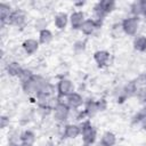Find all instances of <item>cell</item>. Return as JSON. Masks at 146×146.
Returning a JSON list of instances; mask_svg holds the SVG:
<instances>
[{"instance_id": "5", "label": "cell", "mask_w": 146, "mask_h": 146, "mask_svg": "<svg viewBox=\"0 0 146 146\" xmlns=\"http://www.w3.org/2000/svg\"><path fill=\"white\" fill-rule=\"evenodd\" d=\"M26 23V14L25 11H23L22 9H14L9 21H8V25L11 26H16V27H22L24 24Z\"/></svg>"}, {"instance_id": "25", "label": "cell", "mask_w": 146, "mask_h": 146, "mask_svg": "<svg viewBox=\"0 0 146 146\" xmlns=\"http://www.w3.org/2000/svg\"><path fill=\"white\" fill-rule=\"evenodd\" d=\"M73 49H74V51H76V52H82V51H84V49H86V41H84V40H79V41H76V42L73 44Z\"/></svg>"}, {"instance_id": "8", "label": "cell", "mask_w": 146, "mask_h": 146, "mask_svg": "<svg viewBox=\"0 0 146 146\" xmlns=\"http://www.w3.org/2000/svg\"><path fill=\"white\" fill-rule=\"evenodd\" d=\"M84 13L82 10H75L70 15V25L72 30H80L83 22L86 21Z\"/></svg>"}, {"instance_id": "2", "label": "cell", "mask_w": 146, "mask_h": 146, "mask_svg": "<svg viewBox=\"0 0 146 146\" xmlns=\"http://www.w3.org/2000/svg\"><path fill=\"white\" fill-rule=\"evenodd\" d=\"M139 24H140V19L139 17L136 16H128L125 17L122 23H121V29L123 31L124 34H127L128 36H135L138 32L139 29Z\"/></svg>"}, {"instance_id": "9", "label": "cell", "mask_w": 146, "mask_h": 146, "mask_svg": "<svg viewBox=\"0 0 146 146\" xmlns=\"http://www.w3.org/2000/svg\"><path fill=\"white\" fill-rule=\"evenodd\" d=\"M110 58H111V54L107 50L102 49V50H97L94 52V60L99 68L107 66V64L110 63Z\"/></svg>"}, {"instance_id": "19", "label": "cell", "mask_w": 146, "mask_h": 146, "mask_svg": "<svg viewBox=\"0 0 146 146\" xmlns=\"http://www.w3.org/2000/svg\"><path fill=\"white\" fill-rule=\"evenodd\" d=\"M52 39H54V34L49 29H43V30L39 31L38 41L40 44H48L52 41Z\"/></svg>"}, {"instance_id": "27", "label": "cell", "mask_w": 146, "mask_h": 146, "mask_svg": "<svg viewBox=\"0 0 146 146\" xmlns=\"http://www.w3.org/2000/svg\"><path fill=\"white\" fill-rule=\"evenodd\" d=\"M35 29H38L39 31H41L43 29H47V21H44L42 18L38 19V22L35 23Z\"/></svg>"}, {"instance_id": "29", "label": "cell", "mask_w": 146, "mask_h": 146, "mask_svg": "<svg viewBox=\"0 0 146 146\" xmlns=\"http://www.w3.org/2000/svg\"><path fill=\"white\" fill-rule=\"evenodd\" d=\"M140 6H141V16H144L146 19V0H140Z\"/></svg>"}, {"instance_id": "23", "label": "cell", "mask_w": 146, "mask_h": 146, "mask_svg": "<svg viewBox=\"0 0 146 146\" xmlns=\"http://www.w3.org/2000/svg\"><path fill=\"white\" fill-rule=\"evenodd\" d=\"M130 13H131V16H136V17L141 16V6H140V1H133V2L130 5Z\"/></svg>"}, {"instance_id": "11", "label": "cell", "mask_w": 146, "mask_h": 146, "mask_svg": "<svg viewBox=\"0 0 146 146\" xmlns=\"http://www.w3.org/2000/svg\"><path fill=\"white\" fill-rule=\"evenodd\" d=\"M68 23H70V16L64 11H59L54 16V25L59 31L65 30Z\"/></svg>"}, {"instance_id": "17", "label": "cell", "mask_w": 146, "mask_h": 146, "mask_svg": "<svg viewBox=\"0 0 146 146\" xmlns=\"http://www.w3.org/2000/svg\"><path fill=\"white\" fill-rule=\"evenodd\" d=\"M22 71H23L22 65H21L18 62H15V60L8 63L7 66H6V72H7V74H8L9 76H13V78H18V76L21 75Z\"/></svg>"}, {"instance_id": "3", "label": "cell", "mask_w": 146, "mask_h": 146, "mask_svg": "<svg viewBox=\"0 0 146 146\" xmlns=\"http://www.w3.org/2000/svg\"><path fill=\"white\" fill-rule=\"evenodd\" d=\"M52 116L55 119V121L62 123L64 121H66L70 116V113H71V108L68 107V105L62 100H58L55 103L54 107H52Z\"/></svg>"}, {"instance_id": "15", "label": "cell", "mask_w": 146, "mask_h": 146, "mask_svg": "<svg viewBox=\"0 0 146 146\" xmlns=\"http://www.w3.org/2000/svg\"><path fill=\"white\" fill-rule=\"evenodd\" d=\"M123 94L125 95L127 98L129 97H135L138 94V82L137 80H130L129 82H127L124 84V87L122 88Z\"/></svg>"}, {"instance_id": "12", "label": "cell", "mask_w": 146, "mask_h": 146, "mask_svg": "<svg viewBox=\"0 0 146 146\" xmlns=\"http://www.w3.org/2000/svg\"><path fill=\"white\" fill-rule=\"evenodd\" d=\"M83 112L87 116V119H91L95 115H97V113H99V106H98V102L95 99H89L87 102H84V108Z\"/></svg>"}, {"instance_id": "6", "label": "cell", "mask_w": 146, "mask_h": 146, "mask_svg": "<svg viewBox=\"0 0 146 146\" xmlns=\"http://www.w3.org/2000/svg\"><path fill=\"white\" fill-rule=\"evenodd\" d=\"M81 136V127L75 123H67L63 129V137L65 139H75Z\"/></svg>"}, {"instance_id": "16", "label": "cell", "mask_w": 146, "mask_h": 146, "mask_svg": "<svg viewBox=\"0 0 146 146\" xmlns=\"http://www.w3.org/2000/svg\"><path fill=\"white\" fill-rule=\"evenodd\" d=\"M19 138H21V143L23 144H26V145H30V146H33L36 141V135L34 133V131L30 130V129H26L24 131H22L19 133Z\"/></svg>"}, {"instance_id": "18", "label": "cell", "mask_w": 146, "mask_h": 146, "mask_svg": "<svg viewBox=\"0 0 146 146\" xmlns=\"http://www.w3.org/2000/svg\"><path fill=\"white\" fill-rule=\"evenodd\" d=\"M116 136L112 131H105L100 137V146H115Z\"/></svg>"}, {"instance_id": "31", "label": "cell", "mask_w": 146, "mask_h": 146, "mask_svg": "<svg viewBox=\"0 0 146 146\" xmlns=\"http://www.w3.org/2000/svg\"><path fill=\"white\" fill-rule=\"evenodd\" d=\"M143 100H144V103H145V105H146V88H145L144 91H143Z\"/></svg>"}, {"instance_id": "30", "label": "cell", "mask_w": 146, "mask_h": 146, "mask_svg": "<svg viewBox=\"0 0 146 146\" xmlns=\"http://www.w3.org/2000/svg\"><path fill=\"white\" fill-rule=\"evenodd\" d=\"M140 125H141L143 130H144V131H146V119H145V120H143V121L140 122Z\"/></svg>"}, {"instance_id": "28", "label": "cell", "mask_w": 146, "mask_h": 146, "mask_svg": "<svg viewBox=\"0 0 146 146\" xmlns=\"http://www.w3.org/2000/svg\"><path fill=\"white\" fill-rule=\"evenodd\" d=\"M97 102H98V106H99V111H100V112H103V111H105V110H106V107H107V103H106V100H105L104 98H102V99H98Z\"/></svg>"}, {"instance_id": "4", "label": "cell", "mask_w": 146, "mask_h": 146, "mask_svg": "<svg viewBox=\"0 0 146 146\" xmlns=\"http://www.w3.org/2000/svg\"><path fill=\"white\" fill-rule=\"evenodd\" d=\"M74 90V83L72 80L63 78L57 82L56 86V92H57V98L58 99H63L66 98L67 96H70L71 94H73Z\"/></svg>"}, {"instance_id": "14", "label": "cell", "mask_w": 146, "mask_h": 146, "mask_svg": "<svg viewBox=\"0 0 146 146\" xmlns=\"http://www.w3.org/2000/svg\"><path fill=\"white\" fill-rule=\"evenodd\" d=\"M13 13V9H11V6L6 3V2H1L0 3V22H1V25H6L8 24V21H9V17Z\"/></svg>"}, {"instance_id": "21", "label": "cell", "mask_w": 146, "mask_h": 146, "mask_svg": "<svg viewBox=\"0 0 146 146\" xmlns=\"http://www.w3.org/2000/svg\"><path fill=\"white\" fill-rule=\"evenodd\" d=\"M97 3H98V6L100 7V9L105 13L106 16H107L108 14H111V13L115 9V7H116L115 1H113V0H102V1H98Z\"/></svg>"}, {"instance_id": "13", "label": "cell", "mask_w": 146, "mask_h": 146, "mask_svg": "<svg viewBox=\"0 0 146 146\" xmlns=\"http://www.w3.org/2000/svg\"><path fill=\"white\" fill-rule=\"evenodd\" d=\"M98 27H99L98 24L90 17V18H87V19L83 22V24H82L80 31H81V33H82L83 35H87V36H88V35L94 34V32H95Z\"/></svg>"}, {"instance_id": "20", "label": "cell", "mask_w": 146, "mask_h": 146, "mask_svg": "<svg viewBox=\"0 0 146 146\" xmlns=\"http://www.w3.org/2000/svg\"><path fill=\"white\" fill-rule=\"evenodd\" d=\"M132 46H133V49L139 51V52H144L146 51V35H137L135 36L133 39V42H132Z\"/></svg>"}, {"instance_id": "10", "label": "cell", "mask_w": 146, "mask_h": 146, "mask_svg": "<svg viewBox=\"0 0 146 146\" xmlns=\"http://www.w3.org/2000/svg\"><path fill=\"white\" fill-rule=\"evenodd\" d=\"M39 41L36 39H33V38H29V39H25L22 43V48L24 50V52L27 55V56H32L34 55L38 50H39Z\"/></svg>"}, {"instance_id": "32", "label": "cell", "mask_w": 146, "mask_h": 146, "mask_svg": "<svg viewBox=\"0 0 146 146\" xmlns=\"http://www.w3.org/2000/svg\"><path fill=\"white\" fill-rule=\"evenodd\" d=\"M17 146H30V145H26V144H23V143H19Z\"/></svg>"}, {"instance_id": "22", "label": "cell", "mask_w": 146, "mask_h": 146, "mask_svg": "<svg viewBox=\"0 0 146 146\" xmlns=\"http://www.w3.org/2000/svg\"><path fill=\"white\" fill-rule=\"evenodd\" d=\"M146 119V105L141 107L132 117V123H140L143 120Z\"/></svg>"}, {"instance_id": "24", "label": "cell", "mask_w": 146, "mask_h": 146, "mask_svg": "<svg viewBox=\"0 0 146 146\" xmlns=\"http://www.w3.org/2000/svg\"><path fill=\"white\" fill-rule=\"evenodd\" d=\"M33 74H34V73H32L31 70H29V68H23V71H22V73H21V75L18 76V79H19L21 83H24V82L29 81V80L33 76Z\"/></svg>"}, {"instance_id": "7", "label": "cell", "mask_w": 146, "mask_h": 146, "mask_svg": "<svg viewBox=\"0 0 146 146\" xmlns=\"http://www.w3.org/2000/svg\"><path fill=\"white\" fill-rule=\"evenodd\" d=\"M65 99H66L65 103L73 111H78L82 105H84V99H83L82 95L79 94V92H76V91H74L73 94H71L70 96H67Z\"/></svg>"}, {"instance_id": "33", "label": "cell", "mask_w": 146, "mask_h": 146, "mask_svg": "<svg viewBox=\"0 0 146 146\" xmlns=\"http://www.w3.org/2000/svg\"><path fill=\"white\" fill-rule=\"evenodd\" d=\"M144 83H145V86H146V73L144 74Z\"/></svg>"}, {"instance_id": "1", "label": "cell", "mask_w": 146, "mask_h": 146, "mask_svg": "<svg viewBox=\"0 0 146 146\" xmlns=\"http://www.w3.org/2000/svg\"><path fill=\"white\" fill-rule=\"evenodd\" d=\"M80 127H81V138H82L83 146H91L97 138L96 128L91 124L89 119L83 120L80 123Z\"/></svg>"}, {"instance_id": "26", "label": "cell", "mask_w": 146, "mask_h": 146, "mask_svg": "<svg viewBox=\"0 0 146 146\" xmlns=\"http://www.w3.org/2000/svg\"><path fill=\"white\" fill-rule=\"evenodd\" d=\"M9 123H10L9 116H7V115H1V117H0V127H1V129L7 128V127L9 125Z\"/></svg>"}]
</instances>
